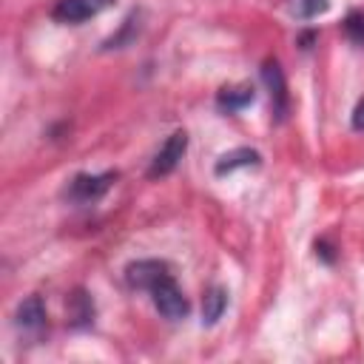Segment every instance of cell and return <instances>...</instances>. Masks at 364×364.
Masks as SVG:
<instances>
[{
	"instance_id": "6da1fadb",
	"label": "cell",
	"mask_w": 364,
	"mask_h": 364,
	"mask_svg": "<svg viewBox=\"0 0 364 364\" xmlns=\"http://www.w3.org/2000/svg\"><path fill=\"white\" fill-rule=\"evenodd\" d=\"M148 293H151L154 307L159 310V316H165L168 321H182V318H188V313H191V301L185 299L182 287L176 284L171 267H168L165 273H159V276L151 282Z\"/></svg>"
},
{
	"instance_id": "7a4b0ae2",
	"label": "cell",
	"mask_w": 364,
	"mask_h": 364,
	"mask_svg": "<svg viewBox=\"0 0 364 364\" xmlns=\"http://www.w3.org/2000/svg\"><path fill=\"white\" fill-rule=\"evenodd\" d=\"M262 80L270 91V108H273V119L276 122H284L287 114H290V94H287V80H284V71L276 60H264L262 63Z\"/></svg>"
},
{
	"instance_id": "3957f363",
	"label": "cell",
	"mask_w": 364,
	"mask_h": 364,
	"mask_svg": "<svg viewBox=\"0 0 364 364\" xmlns=\"http://www.w3.org/2000/svg\"><path fill=\"white\" fill-rule=\"evenodd\" d=\"M185 151H188V134H185V131H173V134L165 139V145L156 151V156H154V162H151V168H148V176H151V179L168 176V173L182 162Z\"/></svg>"
},
{
	"instance_id": "277c9868",
	"label": "cell",
	"mask_w": 364,
	"mask_h": 364,
	"mask_svg": "<svg viewBox=\"0 0 364 364\" xmlns=\"http://www.w3.org/2000/svg\"><path fill=\"white\" fill-rule=\"evenodd\" d=\"M114 179H117V173H77L71 179V185L65 188V196L71 202H80V205L82 202H94L111 188Z\"/></svg>"
},
{
	"instance_id": "5b68a950",
	"label": "cell",
	"mask_w": 364,
	"mask_h": 364,
	"mask_svg": "<svg viewBox=\"0 0 364 364\" xmlns=\"http://www.w3.org/2000/svg\"><path fill=\"white\" fill-rule=\"evenodd\" d=\"M114 0H57L54 6V20L57 23H68V26H77V23H85L91 17H97L100 11H105Z\"/></svg>"
},
{
	"instance_id": "8992f818",
	"label": "cell",
	"mask_w": 364,
	"mask_h": 364,
	"mask_svg": "<svg viewBox=\"0 0 364 364\" xmlns=\"http://www.w3.org/2000/svg\"><path fill=\"white\" fill-rule=\"evenodd\" d=\"M14 324L28 333V336H40L46 330V304L40 296H28L20 301L17 307V316H14Z\"/></svg>"
},
{
	"instance_id": "52a82bcc",
	"label": "cell",
	"mask_w": 364,
	"mask_h": 364,
	"mask_svg": "<svg viewBox=\"0 0 364 364\" xmlns=\"http://www.w3.org/2000/svg\"><path fill=\"white\" fill-rule=\"evenodd\" d=\"M250 165H253V168L262 165L259 151H253V148H236V151L222 154L219 162L213 165V171H216L219 176H225V173H230V171H236V168H250Z\"/></svg>"
},
{
	"instance_id": "ba28073f",
	"label": "cell",
	"mask_w": 364,
	"mask_h": 364,
	"mask_svg": "<svg viewBox=\"0 0 364 364\" xmlns=\"http://www.w3.org/2000/svg\"><path fill=\"white\" fill-rule=\"evenodd\" d=\"M253 88L250 85H225L219 94H216V105L222 111H242L245 105L253 102Z\"/></svg>"
},
{
	"instance_id": "9c48e42d",
	"label": "cell",
	"mask_w": 364,
	"mask_h": 364,
	"mask_svg": "<svg viewBox=\"0 0 364 364\" xmlns=\"http://www.w3.org/2000/svg\"><path fill=\"white\" fill-rule=\"evenodd\" d=\"M68 316H71L74 327H85V324L94 321V301L85 290H74L68 296Z\"/></svg>"
},
{
	"instance_id": "30bf717a",
	"label": "cell",
	"mask_w": 364,
	"mask_h": 364,
	"mask_svg": "<svg viewBox=\"0 0 364 364\" xmlns=\"http://www.w3.org/2000/svg\"><path fill=\"white\" fill-rule=\"evenodd\" d=\"M225 307H228V290L219 287V284L210 287V290L205 293V301H202V321H205V324H216V321L222 318Z\"/></svg>"
},
{
	"instance_id": "8fae6325",
	"label": "cell",
	"mask_w": 364,
	"mask_h": 364,
	"mask_svg": "<svg viewBox=\"0 0 364 364\" xmlns=\"http://www.w3.org/2000/svg\"><path fill=\"white\" fill-rule=\"evenodd\" d=\"M327 0H287V9L296 20H313L327 11Z\"/></svg>"
},
{
	"instance_id": "7c38bea8",
	"label": "cell",
	"mask_w": 364,
	"mask_h": 364,
	"mask_svg": "<svg viewBox=\"0 0 364 364\" xmlns=\"http://www.w3.org/2000/svg\"><path fill=\"white\" fill-rule=\"evenodd\" d=\"M344 31L353 43H364V11H353L344 20Z\"/></svg>"
},
{
	"instance_id": "4fadbf2b",
	"label": "cell",
	"mask_w": 364,
	"mask_h": 364,
	"mask_svg": "<svg viewBox=\"0 0 364 364\" xmlns=\"http://www.w3.org/2000/svg\"><path fill=\"white\" fill-rule=\"evenodd\" d=\"M353 128H355V131H364V97L358 100V105H355V111H353Z\"/></svg>"
}]
</instances>
